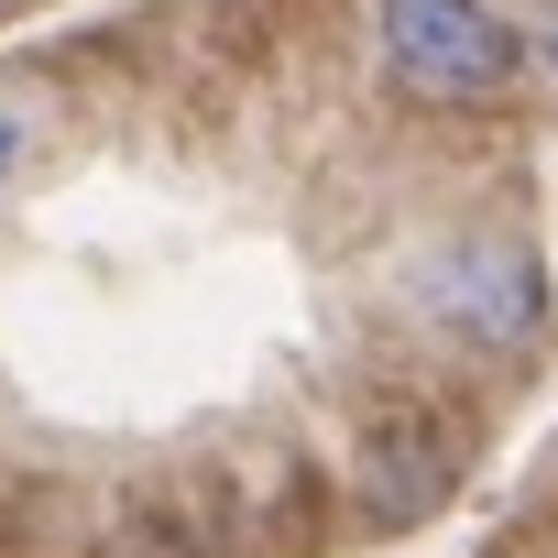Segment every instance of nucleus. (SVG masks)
I'll return each mask as SVG.
<instances>
[{
    "label": "nucleus",
    "mask_w": 558,
    "mask_h": 558,
    "mask_svg": "<svg viewBox=\"0 0 558 558\" xmlns=\"http://www.w3.org/2000/svg\"><path fill=\"white\" fill-rule=\"evenodd\" d=\"M0 12H12V0H0Z\"/></svg>",
    "instance_id": "6"
},
{
    "label": "nucleus",
    "mask_w": 558,
    "mask_h": 558,
    "mask_svg": "<svg viewBox=\"0 0 558 558\" xmlns=\"http://www.w3.org/2000/svg\"><path fill=\"white\" fill-rule=\"evenodd\" d=\"M536 45H547V66H558V12H547V34H536Z\"/></svg>",
    "instance_id": "5"
},
{
    "label": "nucleus",
    "mask_w": 558,
    "mask_h": 558,
    "mask_svg": "<svg viewBox=\"0 0 558 558\" xmlns=\"http://www.w3.org/2000/svg\"><path fill=\"white\" fill-rule=\"evenodd\" d=\"M449 482H460L449 416L438 405H373V427H362V504H373V525H416Z\"/></svg>",
    "instance_id": "3"
},
{
    "label": "nucleus",
    "mask_w": 558,
    "mask_h": 558,
    "mask_svg": "<svg viewBox=\"0 0 558 558\" xmlns=\"http://www.w3.org/2000/svg\"><path fill=\"white\" fill-rule=\"evenodd\" d=\"M373 45L416 99H493L525 66V34L493 0H373Z\"/></svg>",
    "instance_id": "2"
},
{
    "label": "nucleus",
    "mask_w": 558,
    "mask_h": 558,
    "mask_svg": "<svg viewBox=\"0 0 558 558\" xmlns=\"http://www.w3.org/2000/svg\"><path fill=\"white\" fill-rule=\"evenodd\" d=\"M405 296L427 329H449L460 351H525L547 329V263L514 241V230H460L438 252H416Z\"/></svg>",
    "instance_id": "1"
},
{
    "label": "nucleus",
    "mask_w": 558,
    "mask_h": 558,
    "mask_svg": "<svg viewBox=\"0 0 558 558\" xmlns=\"http://www.w3.org/2000/svg\"><path fill=\"white\" fill-rule=\"evenodd\" d=\"M23 154H34V110H23V99H0V186H12Z\"/></svg>",
    "instance_id": "4"
}]
</instances>
